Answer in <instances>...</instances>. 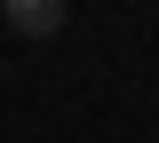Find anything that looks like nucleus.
I'll return each mask as SVG.
<instances>
[{
	"label": "nucleus",
	"instance_id": "obj_1",
	"mask_svg": "<svg viewBox=\"0 0 159 143\" xmlns=\"http://www.w3.org/2000/svg\"><path fill=\"white\" fill-rule=\"evenodd\" d=\"M0 16H8L16 40H56L64 16H72V0H0Z\"/></svg>",
	"mask_w": 159,
	"mask_h": 143
}]
</instances>
